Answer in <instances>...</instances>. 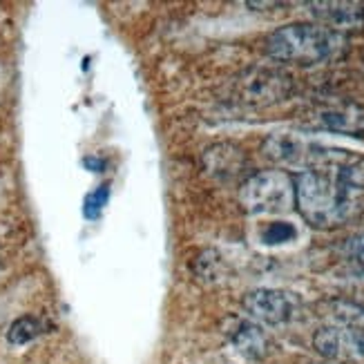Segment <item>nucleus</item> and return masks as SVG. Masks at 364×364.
Wrapping results in <instances>:
<instances>
[{
	"mask_svg": "<svg viewBox=\"0 0 364 364\" xmlns=\"http://www.w3.org/2000/svg\"><path fill=\"white\" fill-rule=\"evenodd\" d=\"M295 205L313 228L333 230L351 224L364 210V156L318 146L293 177Z\"/></svg>",
	"mask_w": 364,
	"mask_h": 364,
	"instance_id": "obj_1",
	"label": "nucleus"
},
{
	"mask_svg": "<svg viewBox=\"0 0 364 364\" xmlns=\"http://www.w3.org/2000/svg\"><path fill=\"white\" fill-rule=\"evenodd\" d=\"M346 52V36L318 23H293L275 29L266 38V54L293 65H320Z\"/></svg>",
	"mask_w": 364,
	"mask_h": 364,
	"instance_id": "obj_2",
	"label": "nucleus"
},
{
	"mask_svg": "<svg viewBox=\"0 0 364 364\" xmlns=\"http://www.w3.org/2000/svg\"><path fill=\"white\" fill-rule=\"evenodd\" d=\"M240 203L250 215H287L295 208V181L287 170H262L240 188Z\"/></svg>",
	"mask_w": 364,
	"mask_h": 364,
	"instance_id": "obj_3",
	"label": "nucleus"
},
{
	"mask_svg": "<svg viewBox=\"0 0 364 364\" xmlns=\"http://www.w3.org/2000/svg\"><path fill=\"white\" fill-rule=\"evenodd\" d=\"M293 92V78L273 68H250L232 81L230 97L237 103L250 107L273 105L289 99Z\"/></svg>",
	"mask_w": 364,
	"mask_h": 364,
	"instance_id": "obj_4",
	"label": "nucleus"
},
{
	"mask_svg": "<svg viewBox=\"0 0 364 364\" xmlns=\"http://www.w3.org/2000/svg\"><path fill=\"white\" fill-rule=\"evenodd\" d=\"M313 346L320 355L338 362L364 360V326L324 324L313 338Z\"/></svg>",
	"mask_w": 364,
	"mask_h": 364,
	"instance_id": "obj_5",
	"label": "nucleus"
},
{
	"mask_svg": "<svg viewBox=\"0 0 364 364\" xmlns=\"http://www.w3.org/2000/svg\"><path fill=\"white\" fill-rule=\"evenodd\" d=\"M242 306L252 320H259L264 324H284L297 315L299 299L289 291L257 289L244 295Z\"/></svg>",
	"mask_w": 364,
	"mask_h": 364,
	"instance_id": "obj_6",
	"label": "nucleus"
},
{
	"mask_svg": "<svg viewBox=\"0 0 364 364\" xmlns=\"http://www.w3.org/2000/svg\"><path fill=\"white\" fill-rule=\"evenodd\" d=\"M313 121L320 128L338 134H364V107L351 99H326L315 107Z\"/></svg>",
	"mask_w": 364,
	"mask_h": 364,
	"instance_id": "obj_7",
	"label": "nucleus"
},
{
	"mask_svg": "<svg viewBox=\"0 0 364 364\" xmlns=\"http://www.w3.org/2000/svg\"><path fill=\"white\" fill-rule=\"evenodd\" d=\"M309 11L318 25L346 34V31H358L364 27V5L362 3H346V0H326V3H309Z\"/></svg>",
	"mask_w": 364,
	"mask_h": 364,
	"instance_id": "obj_8",
	"label": "nucleus"
},
{
	"mask_svg": "<svg viewBox=\"0 0 364 364\" xmlns=\"http://www.w3.org/2000/svg\"><path fill=\"white\" fill-rule=\"evenodd\" d=\"M315 148L318 146L309 144V141H304L302 136L287 134V132L271 134L262 146L264 154L273 164H277L282 168H302V170L311 161Z\"/></svg>",
	"mask_w": 364,
	"mask_h": 364,
	"instance_id": "obj_9",
	"label": "nucleus"
},
{
	"mask_svg": "<svg viewBox=\"0 0 364 364\" xmlns=\"http://www.w3.org/2000/svg\"><path fill=\"white\" fill-rule=\"evenodd\" d=\"M246 154L232 144H217L203 152V170L219 181H232L244 175Z\"/></svg>",
	"mask_w": 364,
	"mask_h": 364,
	"instance_id": "obj_10",
	"label": "nucleus"
},
{
	"mask_svg": "<svg viewBox=\"0 0 364 364\" xmlns=\"http://www.w3.org/2000/svg\"><path fill=\"white\" fill-rule=\"evenodd\" d=\"M237 351L244 353L250 360H262L271 351V338L264 333V328L252 322H240L230 333Z\"/></svg>",
	"mask_w": 364,
	"mask_h": 364,
	"instance_id": "obj_11",
	"label": "nucleus"
},
{
	"mask_svg": "<svg viewBox=\"0 0 364 364\" xmlns=\"http://www.w3.org/2000/svg\"><path fill=\"white\" fill-rule=\"evenodd\" d=\"M45 328H47V324L41 318H34V315H23V318H18L9 326L7 340L11 344H27L31 340H36L38 336H43Z\"/></svg>",
	"mask_w": 364,
	"mask_h": 364,
	"instance_id": "obj_12",
	"label": "nucleus"
},
{
	"mask_svg": "<svg viewBox=\"0 0 364 364\" xmlns=\"http://www.w3.org/2000/svg\"><path fill=\"white\" fill-rule=\"evenodd\" d=\"M295 226L293 224H287V221H275V224H271L266 230H264V244H287L291 240H295Z\"/></svg>",
	"mask_w": 364,
	"mask_h": 364,
	"instance_id": "obj_13",
	"label": "nucleus"
},
{
	"mask_svg": "<svg viewBox=\"0 0 364 364\" xmlns=\"http://www.w3.org/2000/svg\"><path fill=\"white\" fill-rule=\"evenodd\" d=\"M107 195H109V190L107 186H101L99 190H94V193H90L85 197V203H83V213L87 219H97L103 210V205L107 201Z\"/></svg>",
	"mask_w": 364,
	"mask_h": 364,
	"instance_id": "obj_14",
	"label": "nucleus"
},
{
	"mask_svg": "<svg viewBox=\"0 0 364 364\" xmlns=\"http://www.w3.org/2000/svg\"><path fill=\"white\" fill-rule=\"evenodd\" d=\"M346 248H349V255L364 268V232L353 235L349 244H346Z\"/></svg>",
	"mask_w": 364,
	"mask_h": 364,
	"instance_id": "obj_15",
	"label": "nucleus"
}]
</instances>
